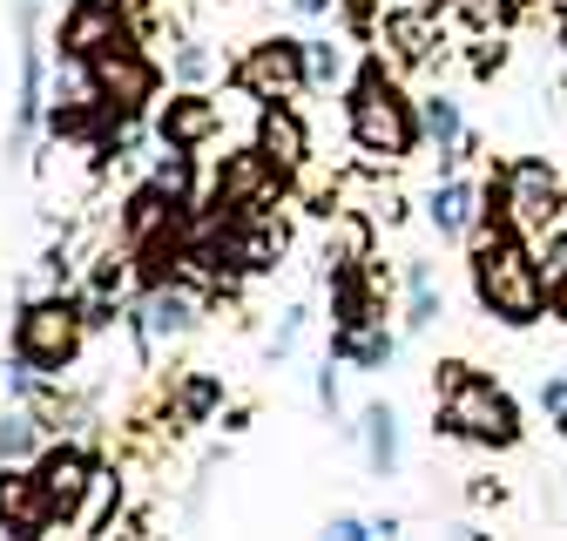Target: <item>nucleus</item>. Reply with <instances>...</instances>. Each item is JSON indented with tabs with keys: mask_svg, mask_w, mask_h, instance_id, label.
Returning a JSON list of instances; mask_svg holds the SVG:
<instances>
[{
	"mask_svg": "<svg viewBox=\"0 0 567 541\" xmlns=\"http://www.w3.org/2000/svg\"><path fill=\"white\" fill-rule=\"evenodd\" d=\"M95 473H102V460H95L89 440H48L41 447L34 481H41V494L54 508V528H82V508L95 494Z\"/></svg>",
	"mask_w": 567,
	"mask_h": 541,
	"instance_id": "obj_11",
	"label": "nucleus"
},
{
	"mask_svg": "<svg viewBox=\"0 0 567 541\" xmlns=\"http://www.w3.org/2000/svg\"><path fill=\"white\" fill-rule=\"evenodd\" d=\"M14 34H21V82H14V122H8V163H28L34 135L48 129V54L34 34V0H14Z\"/></svg>",
	"mask_w": 567,
	"mask_h": 541,
	"instance_id": "obj_10",
	"label": "nucleus"
},
{
	"mask_svg": "<svg viewBox=\"0 0 567 541\" xmlns=\"http://www.w3.org/2000/svg\"><path fill=\"white\" fill-rule=\"evenodd\" d=\"M433 433L460 440L473 453H514L527 440V414H520V399L493 372H480L473 359H440L433 366Z\"/></svg>",
	"mask_w": 567,
	"mask_h": 541,
	"instance_id": "obj_2",
	"label": "nucleus"
},
{
	"mask_svg": "<svg viewBox=\"0 0 567 541\" xmlns=\"http://www.w3.org/2000/svg\"><path fill=\"white\" fill-rule=\"evenodd\" d=\"M209 312H217V292H209V285H196V278H169V285L142 292V298L128 305V331H135L142 359H156L163 346H183L189 331H203Z\"/></svg>",
	"mask_w": 567,
	"mask_h": 541,
	"instance_id": "obj_6",
	"label": "nucleus"
},
{
	"mask_svg": "<svg viewBox=\"0 0 567 541\" xmlns=\"http://www.w3.org/2000/svg\"><path fill=\"white\" fill-rule=\"evenodd\" d=\"M305 54H311V89H338V82H351V75H344V68H351V41L318 34V41H305Z\"/></svg>",
	"mask_w": 567,
	"mask_h": 541,
	"instance_id": "obj_25",
	"label": "nucleus"
},
{
	"mask_svg": "<svg viewBox=\"0 0 567 541\" xmlns=\"http://www.w3.org/2000/svg\"><path fill=\"white\" fill-rule=\"evenodd\" d=\"M250 143L264 156H277L291 176L311 170V122L298 115V102H257V135H250Z\"/></svg>",
	"mask_w": 567,
	"mask_h": 541,
	"instance_id": "obj_16",
	"label": "nucleus"
},
{
	"mask_svg": "<svg viewBox=\"0 0 567 541\" xmlns=\"http://www.w3.org/2000/svg\"><path fill=\"white\" fill-rule=\"evenodd\" d=\"M169 68H176V82H183V89H203L209 75H217V54H209L203 41H189V34H176V54H169Z\"/></svg>",
	"mask_w": 567,
	"mask_h": 541,
	"instance_id": "obj_26",
	"label": "nucleus"
},
{
	"mask_svg": "<svg viewBox=\"0 0 567 541\" xmlns=\"http://www.w3.org/2000/svg\"><path fill=\"white\" fill-rule=\"evenodd\" d=\"M466 508H507V481L501 473H466Z\"/></svg>",
	"mask_w": 567,
	"mask_h": 541,
	"instance_id": "obj_31",
	"label": "nucleus"
},
{
	"mask_svg": "<svg viewBox=\"0 0 567 541\" xmlns=\"http://www.w3.org/2000/svg\"><path fill=\"white\" fill-rule=\"evenodd\" d=\"M338 8H344V28L359 34V41H365V34H379V14H372V0H338Z\"/></svg>",
	"mask_w": 567,
	"mask_h": 541,
	"instance_id": "obj_33",
	"label": "nucleus"
},
{
	"mask_svg": "<svg viewBox=\"0 0 567 541\" xmlns=\"http://www.w3.org/2000/svg\"><path fill=\"white\" fill-rule=\"evenodd\" d=\"M324 534H338V541H365V534H379V528H372V514H331Z\"/></svg>",
	"mask_w": 567,
	"mask_h": 541,
	"instance_id": "obj_34",
	"label": "nucleus"
},
{
	"mask_svg": "<svg viewBox=\"0 0 567 541\" xmlns=\"http://www.w3.org/2000/svg\"><path fill=\"white\" fill-rule=\"evenodd\" d=\"M230 89L250 102H298L311 95V54L298 34H264L230 61Z\"/></svg>",
	"mask_w": 567,
	"mask_h": 541,
	"instance_id": "obj_8",
	"label": "nucleus"
},
{
	"mask_svg": "<svg viewBox=\"0 0 567 541\" xmlns=\"http://www.w3.org/2000/svg\"><path fill=\"white\" fill-rule=\"evenodd\" d=\"M48 440H54V427L34 399H14L8 414H0V467H34Z\"/></svg>",
	"mask_w": 567,
	"mask_h": 541,
	"instance_id": "obj_21",
	"label": "nucleus"
},
{
	"mask_svg": "<svg viewBox=\"0 0 567 541\" xmlns=\"http://www.w3.org/2000/svg\"><path fill=\"white\" fill-rule=\"evenodd\" d=\"M359 447H365L372 481H392V473L405 467V433H399V406L392 399H372L359 414Z\"/></svg>",
	"mask_w": 567,
	"mask_h": 541,
	"instance_id": "obj_19",
	"label": "nucleus"
},
{
	"mask_svg": "<svg viewBox=\"0 0 567 541\" xmlns=\"http://www.w3.org/2000/svg\"><path fill=\"white\" fill-rule=\"evenodd\" d=\"M176 211H183V196H169L156 176H142V183L122 196V211H115V244H142L156 224H169Z\"/></svg>",
	"mask_w": 567,
	"mask_h": 541,
	"instance_id": "obj_20",
	"label": "nucleus"
},
{
	"mask_svg": "<svg viewBox=\"0 0 567 541\" xmlns=\"http://www.w3.org/2000/svg\"><path fill=\"white\" fill-rule=\"evenodd\" d=\"M446 14H466V28H473V41H480V34H501V28L514 21V0H453Z\"/></svg>",
	"mask_w": 567,
	"mask_h": 541,
	"instance_id": "obj_28",
	"label": "nucleus"
},
{
	"mask_svg": "<svg viewBox=\"0 0 567 541\" xmlns=\"http://www.w3.org/2000/svg\"><path fill=\"white\" fill-rule=\"evenodd\" d=\"M419 8H453V0H419Z\"/></svg>",
	"mask_w": 567,
	"mask_h": 541,
	"instance_id": "obj_38",
	"label": "nucleus"
},
{
	"mask_svg": "<svg viewBox=\"0 0 567 541\" xmlns=\"http://www.w3.org/2000/svg\"><path fill=\"white\" fill-rule=\"evenodd\" d=\"M534 406H540V414H547V427L567 440V372H547L540 386H534Z\"/></svg>",
	"mask_w": 567,
	"mask_h": 541,
	"instance_id": "obj_29",
	"label": "nucleus"
},
{
	"mask_svg": "<svg viewBox=\"0 0 567 541\" xmlns=\"http://www.w3.org/2000/svg\"><path fill=\"white\" fill-rule=\"evenodd\" d=\"M122 34H135V14L122 8V0H68L61 8V28H54V48L61 61H95L102 48H115Z\"/></svg>",
	"mask_w": 567,
	"mask_h": 541,
	"instance_id": "obj_13",
	"label": "nucleus"
},
{
	"mask_svg": "<svg viewBox=\"0 0 567 541\" xmlns=\"http://www.w3.org/2000/svg\"><path fill=\"white\" fill-rule=\"evenodd\" d=\"M466 285H473V305L507 325V331H527L554 312V285H547V264H540V244L527 231H486L466 244Z\"/></svg>",
	"mask_w": 567,
	"mask_h": 541,
	"instance_id": "obj_1",
	"label": "nucleus"
},
{
	"mask_svg": "<svg viewBox=\"0 0 567 541\" xmlns=\"http://www.w3.org/2000/svg\"><path fill=\"white\" fill-rule=\"evenodd\" d=\"M298 190V176L284 170L277 156H264L257 143H244V150H230L224 163H217V176H209V190H203V211L209 217H244V211H277L284 196Z\"/></svg>",
	"mask_w": 567,
	"mask_h": 541,
	"instance_id": "obj_5",
	"label": "nucleus"
},
{
	"mask_svg": "<svg viewBox=\"0 0 567 541\" xmlns=\"http://www.w3.org/2000/svg\"><path fill=\"white\" fill-rule=\"evenodd\" d=\"M560 54H567V14H560Z\"/></svg>",
	"mask_w": 567,
	"mask_h": 541,
	"instance_id": "obj_39",
	"label": "nucleus"
},
{
	"mask_svg": "<svg viewBox=\"0 0 567 541\" xmlns=\"http://www.w3.org/2000/svg\"><path fill=\"white\" fill-rule=\"evenodd\" d=\"M446 8H419V0H405V8H392L379 21V54L399 68V75H412V68H433L446 54Z\"/></svg>",
	"mask_w": 567,
	"mask_h": 541,
	"instance_id": "obj_12",
	"label": "nucleus"
},
{
	"mask_svg": "<svg viewBox=\"0 0 567 541\" xmlns=\"http://www.w3.org/2000/svg\"><path fill=\"white\" fill-rule=\"evenodd\" d=\"M305 325H311V305H284V318H277V331H270L264 359H270V366H284V359L305 346Z\"/></svg>",
	"mask_w": 567,
	"mask_h": 541,
	"instance_id": "obj_27",
	"label": "nucleus"
},
{
	"mask_svg": "<svg viewBox=\"0 0 567 541\" xmlns=\"http://www.w3.org/2000/svg\"><path fill=\"white\" fill-rule=\"evenodd\" d=\"M150 129H156V143H163V150H189V156H203V150L224 135V102L209 95V89H176L169 102H156Z\"/></svg>",
	"mask_w": 567,
	"mask_h": 541,
	"instance_id": "obj_14",
	"label": "nucleus"
},
{
	"mask_svg": "<svg viewBox=\"0 0 567 541\" xmlns=\"http://www.w3.org/2000/svg\"><path fill=\"white\" fill-rule=\"evenodd\" d=\"M0 534H54V508L34 467H0Z\"/></svg>",
	"mask_w": 567,
	"mask_h": 541,
	"instance_id": "obj_17",
	"label": "nucleus"
},
{
	"mask_svg": "<svg viewBox=\"0 0 567 541\" xmlns=\"http://www.w3.org/2000/svg\"><path fill=\"white\" fill-rule=\"evenodd\" d=\"M419 122H425V143L440 150V170H466V163H460V143H466V115H460V102H453L446 89L419 95Z\"/></svg>",
	"mask_w": 567,
	"mask_h": 541,
	"instance_id": "obj_24",
	"label": "nucleus"
},
{
	"mask_svg": "<svg viewBox=\"0 0 567 541\" xmlns=\"http://www.w3.org/2000/svg\"><path fill=\"white\" fill-rule=\"evenodd\" d=\"M41 270H48V285L68 292V278H75V251H68V244H48V251H41Z\"/></svg>",
	"mask_w": 567,
	"mask_h": 541,
	"instance_id": "obj_32",
	"label": "nucleus"
},
{
	"mask_svg": "<svg viewBox=\"0 0 567 541\" xmlns=\"http://www.w3.org/2000/svg\"><path fill=\"white\" fill-rule=\"evenodd\" d=\"M89 338H95V325H89V312H82V292H61V285H54V292L28 298V305L14 312L8 353H14V366H28V372L68 379V372L82 366Z\"/></svg>",
	"mask_w": 567,
	"mask_h": 541,
	"instance_id": "obj_4",
	"label": "nucleus"
},
{
	"mask_svg": "<svg viewBox=\"0 0 567 541\" xmlns=\"http://www.w3.org/2000/svg\"><path fill=\"white\" fill-rule=\"evenodd\" d=\"M331 359L351 366V372H385V366L399 359V331H392L385 318H372V325H359V331H331Z\"/></svg>",
	"mask_w": 567,
	"mask_h": 541,
	"instance_id": "obj_22",
	"label": "nucleus"
},
{
	"mask_svg": "<svg viewBox=\"0 0 567 541\" xmlns=\"http://www.w3.org/2000/svg\"><path fill=\"white\" fill-rule=\"evenodd\" d=\"M163 406H169L176 427H209V420H224L230 386H224V372H176L169 392H163Z\"/></svg>",
	"mask_w": 567,
	"mask_h": 541,
	"instance_id": "obj_18",
	"label": "nucleus"
},
{
	"mask_svg": "<svg viewBox=\"0 0 567 541\" xmlns=\"http://www.w3.org/2000/svg\"><path fill=\"white\" fill-rule=\"evenodd\" d=\"M344 135L365 163L392 170L412 163L425 143V122H419V95H405V75L385 54H365L344 82Z\"/></svg>",
	"mask_w": 567,
	"mask_h": 541,
	"instance_id": "obj_3",
	"label": "nucleus"
},
{
	"mask_svg": "<svg viewBox=\"0 0 567 541\" xmlns=\"http://www.w3.org/2000/svg\"><path fill=\"white\" fill-rule=\"evenodd\" d=\"M89 75H95V89H102V102H109L115 115H128V122L156 115V95H163V61L142 48V28H135V34H122L115 48H102V54L89 61Z\"/></svg>",
	"mask_w": 567,
	"mask_h": 541,
	"instance_id": "obj_9",
	"label": "nucleus"
},
{
	"mask_svg": "<svg viewBox=\"0 0 567 541\" xmlns=\"http://www.w3.org/2000/svg\"><path fill=\"white\" fill-rule=\"evenodd\" d=\"M466 68H473V82H493V75L507 68V41H501V34H480L473 54H466Z\"/></svg>",
	"mask_w": 567,
	"mask_h": 541,
	"instance_id": "obj_30",
	"label": "nucleus"
},
{
	"mask_svg": "<svg viewBox=\"0 0 567 541\" xmlns=\"http://www.w3.org/2000/svg\"><path fill=\"white\" fill-rule=\"evenodd\" d=\"M318 406L338 420V359H324V372H318Z\"/></svg>",
	"mask_w": 567,
	"mask_h": 541,
	"instance_id": "obj_35",
	"label": "nucleus"
},
{
	"mask_svg": "<svg viewBox=\"0 0 567 541\" xmlns=\"http://www.w3.org/2000/svg\"><path fill=\"white\" fill-rule=\"evenodd\" d=\"M493 176H501L507 231L547 237V231L567 224V176H560L547 156H507V163H493Z\"/></svg>",
	"mask_w": 567,
	"mask_h": 541,
	"instance_id": "obj_7",
	"label": "nucleus"
},
{
	"mask_svg": "<svg viewBox=\"0 0 567 541\" xmlns=\"http://www.w3.org/2000/svg\"><path fill=\"white\" fill-rule=\"evenodd\" d=\"M446 318V292H440V270L425 264V257H405V312H399V331L419 338V331H433Z\"/></svg>",
	"mask_w": 567,
	"mask_h": 541,
	"instance_id": "obj_23",
	"label": "nucleus"
},
{
	"mask_svg": "<svg viewBox=\"0 0 567 541\" xmlns=\"http://www.w3.org/2000/svg\"><path fill=\"white\" fill-rule=\"evenodd\" d=\"M224 433H250V406H224Z\"/></svg>",
	"mask_w": 567,
	"mask_h": 541,
	"instance_id": "obj_36",
	"label": "nucleus"
},
{
	"mask_svg": "<svg viewBox=\"0 0 567 541\" xmlns=\"http://www.w3.org/2000/svg\"><path fill=\"white\" fill-rule=\"evenodd\" d=\"M425 224H433L440 244H473V231H480V176L440 170V183L425 190Z\"/></svg>",
	"mask_w": 567,
	"mask_h": 541,
	"instance_id": "obj_15",
	"label": "nucleus"
},
{
	"mask_svg": "<svg viewBox=\"0 0 567 541\" xmlns=\"http://www.w3.org/2000/svg\"><path fill=\"white\" fill-rule=\"evenodd\" d=\"M291 8H298V14H305V21H324V14H331V8H338V0H291Z\"/></svg>",
	"mask_w": 567,
	"mask_h": 541,
	"instance_id": "obj_37",
	"label": "nucleus"
}]
</instances>
